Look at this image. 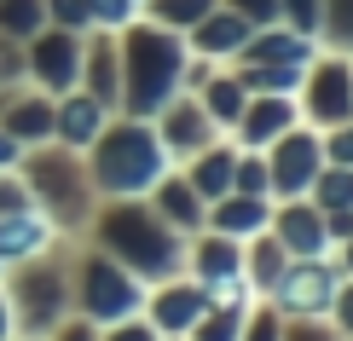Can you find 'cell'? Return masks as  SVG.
<instances>
[{"label":"cell","instance_id":"obj_1","mask_svg":"<svg viewBox=\"0 0 353 341\" xmlns=\"http://www.w3.org/2000/svg\"><path fill=\"white\" fill-rule=\"evenodd\" d=\"M81 237H87V243H99L110 260H122L139 284H163V278L185 272V237L151 209V197L99 203Z\"/></svg>","mask_w":353,"mask_h":341},{"label":"cell","instance_id":"obj_2","mask_svg":"<svg viewBox=\"0 0 353 341\" xmlns=\"http://www.w3.org/2000/svg\"><path fill=\"white\" fill-rule=\"evenodd\" d=\"M116 47H122V99H116V116L151 122L180 93L191 47H185V35H174V29L151 23V18H134L128 29H116Z\"/></svg>","mask_w":353,"mask_h":341},{"label":"cell","instance_id":"obj_3","mask_svg":"<svg viewBox=\"0 0 353 341\" xmlns=\"http://www.w3.org/2000/svg\"><path fill=\"white\" fill-rule=\"evenodd\" d=\"M81 156H87V180H93L99 203L145 197V191L174 168L168 151H163V139H157V127L139 122V116H110L105 133H99Z\"/></svg>","mask_w":353,"mask_h":341},{"label":"cell","instance_id":"obj_4","mask_svg":"<svg viewBox=\"0 0 353 341\" xmlns=\"http://www.w3.org/2000/svg\"><path fill=\"white\" fill-rule=\"evenodd\" d=\"M18 174L29 185V197H35V209L47 214L64 237L87 231V220H93V209H99V191H93V180H87V156L81 151L52 145V139L29 145L23 162H18Z\"/></svg>","mask_w":353,"mask_h":341},{"label":"cell","instance_id":"obj_5","mask_svg":"<svg viewBox=\"0 0 353 341\" xmlns=\"http://www.w3.org/2000/svg\"><path fill=\"white\" fill-rule=\"evenodd\" d=\"M70 243L76 237H58L52 249H41V255H29V260L0 272V289L12 301V318H18L23 341H41L52 324H64L76 313L70 307Z\"/></svg>","mask_w":353,"mask_h":341},{"label":"cell","instance_id":"obj_6","mask_svg":"<svg viewBox=\"0 0 353 341\" xmlns=\"http://www.w3.org/2000/svg\"><path fill=\"white\" fill-rule=\"evenodd\" d=\"M70 307L105 330V324L134 318L145 307V284L128 272L122 260H110L99 243L76 237V243H70Z\"/></svg>","mask_w":353,"mask_h":341},{"label":"cell","instance_id":"obj_7","mask_svg":"<svg viewBox=\"0 0 353 341\" xmlns=\"http://www.w3.org/2000/svg\"><path fill=\"white\" fill-rule=\"evenodd\" d=\"M296 105H301V122L307 127H336L353 116V52H330L319 47L301 70V87H296Z\"/></svg>","mask_w":353,"mask_h":341},{"label":"cell","instance_id":"obj_8","mask_svg":"<svg viewBox=\"0 0 353 341\" xmlns=\"http://www.w3.org/2000/svg\"><path fill=\"white\" fill-rule=\"evenodd\" d=\"M23 81L41 87V93H70L81 81V35L76 29H35L23 41Z\"/></svg>","mask_w":353,"mask_h":341},{"label":"cell","instance_id":"obj_9","mask_svg":"<svg viewBox=\"0 0 353 341\" xmlns=\"http://www.w3.org/2000/svg\"><path fill=\"white\" fill-rule=\"evenodd\" d=\"M325 168V133L296 122L290 133H278L267 145V174H272V203L278 197H307V185Z\"/></svg>","mask_w":353,"mask_h":341},{"label":"cell","instance_id":"obj_10","mask_svg":"<svg viewBox=\"0 0 353 341\" xmlns=\"http://www.w3.org/2000/svg\"><path fill=\"white\" fill-rule=\"evenodd\" d=\"M336 284H342V272H336L330 255H313V260H290L284 278H278V289L267 301L278 307L284 318H325L330 301H336Z\"/></svg>","mask_w":353,"mask_h":341},{"label":"cell","instance_id":"obj_11","mask_svg":"<svg viewBox=\"0 0 353 341\" xmlns=\"http://www.w3.org/2000/svg\"><path fill=\"white\" fill-rule=\"evenodd\" d=\"M203 307H209L203 284H197V278H185V272H174V278H163V284H145L139 318L151 324L157 335H191V330H197V318H203Z\"/></svg>","mask_w":353,"mask_h":341},{"label":"cell","instance_id":"obj_12","mask_svg":"<svg viewBox=\"0 0 353 341\" xmlns=\"http://www.w3.org/2000/svg\"><path fill=\"white\" fill-rule=\"evenodd\" d=\"M151 127H157V139H163V151H168L174 168H180L185 156H197L203 145H214V139H220L214 116L203 110V99H197V93H174L168 105L151 116Z\"/></svg>","mask_w":353,"mask_h":341},{"label":"cell","instance_id":"obj_13","mask_svg":"<svg viewBox=\"0 0 353 341\" xmlns=\"http://www.w3.org/2000/svg\"><path fill=\"white\" fill-rule=\"evenodd\" d=\"M267 231L290 249V260H313V255H330V231H325V214L313 209L307 197H278L272 203V220Z\"/></svg>","mask_w":353,"mask_h":341},{"label":"cell","instance_id":"obj_14","mask_svg":"<svg viewBox=\"0 0 353 341\" xmlns=\"http://www.w3.org/2000/svg\"><path fill=\"white\" fill-rule=\"evenodd\" d=\"M0 127L18 145H47L52 139V93L29 81H6L0 87Z\"/></svg>","mask_w":353,"mask_h":341},{"label":"cell","instance_id":"obj_15","mask_svg":"<svg viewBox=\"0 0 353 341\" xmlns=\"http://www.w3.org/2000/svg\"><path fill=\"white\" fill-rule=\"evenodd\" d=\"M296 122H301V105L290 93H249L243 116L232 122V139H238L243 151H267L278 133H290Z\"/></svg>","mask_w":353,"mask_h":341},{"label":"cell","instance_id":"obj_16","mask_svg":"<svg viewBox=\"0 0 353 341\" xmlns=\"http://www.w3.org/2000/svg\"><path fill=\"white\" fill-rule=\"evenodd\" d=\"M110 105H99L87 87H70V93H58L52 99V145H70V151H87V145L105 133L110 122Z\"/></svg>","mask_w":353,"mask_h":341},{"label":"cell","instance_id":"obj_17","mask_svg":"<svg viewBox=\"0 0 353 341\" xmlns=\"http://www.w3.org/2000/svg\"><path fill=\"white\" fill-rule=\"evenodd\" d=\"M185 278H197L203 289L209 284H232V278H243V243L226 231H191L185 237Z\"/></svg>","mask_w":353,"mask_h":341},{"label":"cell","instance_id":"obj_18","mask_svg":"<svg viewBox=\"0 0 353 341\" xmlns=\"http://www.w3.org/2000/svg\"><path fill=\"white\" fill-rule=\"evenodd\" d=\"M76 87H87L99 105L116 110V99H122V47H116V29H87L81 35V81Z\"/></svg>","mask_w":353,"mask_h":341},{"label":"cell","instance_id":"obj_19","mask_svg":"<svg viewBox=\"0 0 353 341\" xmlns=\"http://www.w3.org/2000/svg\"><path fill=\"white\" fill-rule=\"evenodd\" d=\"M249 18H238L232 6H214L209 18H197L185 29V47L197 52V58H214V64H238V52H243V41H249Z\"/></svg>","mask_w":353,"mask_h":341},{"label":"cell","instance_id":"obj_20","mask_svg":"<svg viewBox=\"0 0 353 341\" xmlns=\"http://www.w3.org/2000/svg\"><path fill=\"white\" fill-rule=\"evenodd\" d=\"M180 174L191 180V191H197L203 203H220V197L232 191V174H238V139H232V133H220L214 145H203L197 156L180 162Z\"/></svg>","mask_w":353,"mask_h":341},{"label":"cell","instance_id":"obj_21","mask_svg":"<svg viewBox=\"0 0 353 341\" xmlns=\"http://www.w3.org/2000/svg\"><path fill=\"white\" fill-rule=\"evenodd\" d=\"M58 237H64V231H58L41 209L0 214V272H6V266H18V260H29V255H41V249H52Z\"/></svg>","mask_w":353,"mask_h":341},{"label":"cell","instance_id":"obj_22","mask_svg":"<svg viewBox=\"0 0 353 341\" xmlns=\"http://www.w3.org/2000/svg\"><path fill=\"white\" fill-rule=\"evenodd\" d=\"M145 197H151V209L163 214V220H168V226L180 231V237H191V231H203V220H209V203H203L197 191H191V180H185L180 168H168L163 180H157L151 191H145Z\"/></svg>","mask_w":353,"mask_h":341},{"label":"cell","instance_id":"obj_23","mask_svg":"<svg viewBox=\"0 0 353 341\" xmlns=\"http://www.w3.org/2000/svg\"><path fill=\"white\" fill-rule=\"evenodd\" d=\"M313 52H319L313 35H296L290 23H261V29H249L238 64H307Z\"/></svg>","mask_w":353,"mask_h":341},{"label":"cell","instance_id":"obj_24","mask_svg":"<svg viewBox=\"0 0 353 341\" xmlns=\"http://www.w3.org/2000/svg\"><path fill=\"white\" fill-rule=\"evenodd\" d=\"M267 220H272V197H243V191H226L220 203H209V220L203 226L209 231H226V237H255V231H267Z\"/></svg>","mask_w":353,"mask_h":341},{"label":"cell","instance_id":"obj_25","mask_svg":"<svg viewBox=\"0 0 353 341\" xmlns=\"http://www.w3.org/2000/svg\"><path fill=\"white\" fill-rule=\"evenodd\" d=\"M284 266H290V249L278 243L272 231H255V237H243V284L255 289V301H267V295L278 289Z\"/></svg>","mask_w":353,"mask_h":341},{"label":"cell","instance_id":"obj_26","mask_svg":"<svg viewBox=\"0 0 353 341\" xmlns=\"http://www.w3.org/2000/svg\"><path fill=\"white\" fill-rule=\"evenodd\" d=\"M197 99H203V110L214 116V127H220V133H232V122H238L243 105H249V87L232 76V64H214V70H209V81L197 87Z\"/></svg>","mask_w":353,"mask_h":341},{"label":"cell","instance_id":"obj_27","mask_svg":"<svg viewBox=\"0 0 353 341\" xmlns=\"http://www.w3.org/2000/svg\"><path fill=\"white\" fill-rule=\"evenodd\" d=\"M307 203H313L319 214L353 209V168H336V162H325V168H319V180L307 185Z\"/></svg>","mask_w":353,"mask_h":341},{"label":"cell","instance_id":"obj_28","mask_svg":"<svg viewBox=\"0 0 353 341\" xmlns=\"http://www.w3.org/2000/svg\"><path fill=\"white\" fill-rule=\"evenodd\" d=\"M220 6V0H145L139 6V18H151V23H163L174 29V35H185L197 18H209V12Z\"/></svg>","mask_w":353,"mask_h":341},{"label":"cell","instance_id":"obj_29","mask_svg":"<svg viewBox=\"0 0 353 341\" xmlns=\"http://www.w3.org/2000/svg\"><path fill=\"white\" fill-rule=\"evenodd\" d=\"M35 29H47V0H0V35L29 41Z\"/></svg>","mask_w":353,"mask_h":341},{"label":"cell","instance_id":"obj_30","mask_svg":"<svg viewBox=\"0 0 353 341\" xmlns=\"http://www.w3.org/2000/svg\"><path fill=\"white\" fill-rule=\"evenodd\" d=\"M319 47H330V52H353V0H325Z\"/></svg>","mask_w":353,"mask_h":341},{"label":"cell","instance_id":"obj_31","mask_svg":"<svg viewBox=\"0 0 353 341\" xmlns=\"http://www.w3.org/2000/svg\"><path fill=\"white\" fill-rule=\"evenodd\" d=\"M232 191H243V197H272L267 151H243V145H238V174H232Z\"/></svg>","mask_w":353,"mask_h":341},{"label":"cell","instance_id":"obj_32","mask_svg":"<svg viewBox=\"0 0 353 341\" xmlns=\"http://www.w3.org/2000/svg\"><path fill=\"white\" fill-rule=\"evenodd\" d=\"M278 23H290L296 35L319 41V23H325V0H278Z\"/></svg>","mask_w":353,"mask_h":341},{"label":"cell","instance_id":"obj_33","mask_svg":"<svg viewBox=\"0 0 353 341\" xmlns=\"http://www.w3.org/2000/svg\"><path fill=\"white\" fill-rule=\"evenodd\" d=\"M238 341H284V313H278L272 301H255L243 318V335Z\"/></svg>","mask_w":353,"mask_h":341},{"label":"cell","instance_id":"obj_34","mask_svg":"<svg viewBox=\"0 0 353 341\" xmlns=\"http://www.w3.org/2000/svg\"><path fill=\"white\" fill-rule=\"evenodd\" d=\"M93 12V29H128L139 18V0H87Z\"/></svg>","mask_w":353,"mask_h":341},{"label":"cell","instance_id":"obj_35","mask_svg":"<svg viewBox=\"0 0 353 341\" xmlns=\"http://www.w3.org/2000/svg\"><path fill=\"white\" fill-rule=\"evenodd\" d=\"M47 23L87 35V29H93V12H87V0H47Z\"/></svg>","mask_w":353,"mask_h":341},{"label":"cell","instance_id":"obj_36","mask_svg":"<svg viewBox=\"0 0 353 341\" xmlns=\"http://www.w3.org/2000/svg\"><path fill=\"white\" fill-rule=\"evenodd\" d=\"M284 341H347L330 318H284Z\"/></svg>","mask_w":353,"mask_h":341},{"label":"cell","instance_id":"obj_37","mask_svg":"<svg viewBox=\"0 0 353 341\" xmlns=\"http://www.w3.org/2000/svg\"><path fill=\"white\" fill-rule=\"evenodd\" d=\"M18 209H35V197H29L18 168H0V214H18Z\"/></svg>","mask_w":353,"mask_h":341},{"label":"cell","instance_id":"obj_38","mask_svg":"<svg viewBox=\"0 0 353 341\" xmlns=\"http://www.w3.org/2000/svg\"><path fill=\"white\" fill-rule=\"evenodd\" d=\"M325 162L353 168V116H347V122H336V127H325Z\"/></svg>","mask_w":353,"mask_h":341},{"label":"cell","instance_id":"obj_39","mask_svg":"<svg viewBox=\"0 0 353 341\" xmlns=\"http://www.w3.org/2000/svg\"><path fill=\"white\" fill-rule=\"evenodd\" d=\"M99 341H163V335H157L151 324H145V318L134 313V318H116V324H105V330H99Z\"/></svg>","mask_w":353,"mask_h":341},{"label":"cell","instance_id":"obj_40","mask_svg":"<svg viewBox=\"0 0 353 341\" xmlns=\"http://www.w3.org/2000/svg\"><path fill=\"white\" fill-rule=\"evenodd\" d=\"M41 341H99V324H93V318H81V313H70L64 324H52Z\"/></svg>","mask_w":353,"mask_h":341},{"label":"cell","instance_id":"obj_41","mask_svg":"<svg viewBox=\"0 0 353 341\" xmlns=\"http://www.w3.org/2000/svg\"><path fill=\"white\" fill-rule=\"evenodd\" d=\"M325 318L353 341V278H342V284H336V301H330V313H325Z\"/></svg>","mask_w":353,"mask_h":341},{"label":"cell","instance_id":"obj_42","mask_svg":"<svg viewBox=\"0 0 353 341\" xmlns=\"http://www.w3.org/2000/svg\"><path fill=\"white\" fill-rule=\"evenodd\" d=\"M220 6H232L238 18H249V23H278V0H220Z\"/></svg>","mask_w":353,"mask_h":341},{"label":"cell","instance_id":"obj_43","mask_svg":"<svg viewBox=\"0 0 353 341\" xmlns=\"http://www.w3.org/2000/svg\"><path fill=\"white\" fill-rule=\"evenodd\" d=\"M6 81H23V41L0 35V87H6Z\"/></svg>","mask_w":353,"mask_h":341},{"label":"cell","instance_id":"obj_44","mask_svg":"<svg viewBox=\"0 0 353 341\" xmlns=\"http://www.w3.org/2000/svg\"><path fill=\"white\" fill-rule=\"evenodd\" d=\"M325 231H330V249L347 243V237H353V209H330L325 214Z\"/></svg>","mask_w":353,"mask_h":341},{"label":"cell","instance_id":"obj_45","mask_svg":"<svg viewBox=\"0 0 353 341\" xmlns=\"http://www.w3.org/2000/svg\"><path fill=\"white\" fill-rule=\"evenodd\" d=\"M23 151H29V145H18L6 127H0V168H18V162H23Z\"/></svg>","mask_w":353,"mask_h":341},{"label":"cell","instance_id":"obj_46","mask_svg":"<svg viewBox=\"0 0 353 341\" xmlns=\"http://www.w3.org/2000/svg\"><path fill=\"white\" fill-rule=\"evenodd\" d=\"M330 260H336V272H342V278H353V237H347V243H336V249H330Z\"/></svg>","mask_w":353,"mask_h":341},{"label":"cell","instance_id":"obj_47","mask_svg":"<svg viewBox=\"0 0 353 341\" xmlns=\"http://www.w3.org/2000/svg\"><path fill=\"white\" fill-rule=\"evenodd\" d=\"M18 335V318H12V301H6V289H0V341H12Z\"/></svg>","mask_w":353,"mask_h":341},{"label":"cell","instance_id":"obj_48","mask_svg":"<svg viewBox=\"0 0 353 341\" xmlns=\"http://www.w3.org/2000/svg\"><path fill=\"white\" fill-rule=\"evenodd\" d=\"M163 341H191V335H163Z\"/></svg>","mask_w":353,"mask_h":341},{"label":"cell","instance_id":"obj_49","mask_svg":"<svg viewBox=\"0 0 353 341\" xmlns=\"http://www.w3.org/2000/svg\"><path fill=\"white\" fill-rule=\"evenodd\" d=\"M12 341H23V335H12Z\"/></svg>","mask_w":353,"mask_h":341},{"label":"cell","instance_id":"obj_50","mask_svg":"<svg viewBox=\"0 0 353 341\" xmlns=\"http://www.w3.org/2000/svg\"><path fill=\"white\" fill-rule=\"evenodd\" d=\"M139 6H145V0H139Z\"/></svg>","mask_w":353,"mask_h":341}]
</instances>
